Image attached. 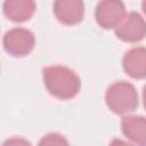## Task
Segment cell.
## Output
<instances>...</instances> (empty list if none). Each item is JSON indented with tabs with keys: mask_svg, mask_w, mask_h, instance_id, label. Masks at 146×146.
<instances>
[{
	"mask_svg": "<svg viewBox=\"0 0 146 146\" xmlns=\"http://www.w3.org/2000/svg\"><path fill=\"white\" fill-rule=\"evenodd\" d=\"M115 35L124 42H139L146 36V21L140 14L131 11L115 29Z\"/></svg>",
	"mask_w": 146,
	"mask_h": 146,
	"instance_id": "5",
	"label": "cell"
},
{
	"mask_svg": "<svg viewBox=\"0 0 146 146\" xmlns=\"http://www.w3.org/2000/svg\"><path fill=\"white\" fill-rule=\"evenodd\" d=\"M54 14L64 25L79 24L84 16V3L80 0H57L54 2Z\"/></svg>",
	"mask_w": 146,
	"mask_h": 146,
	"instance_id": "6",
	"label": "cell"
},
{
	"mask_svg": "<svg viewBox=\"0 0 146 146\" xmlns=\"http://www.w3.org/2000/svg\"><path fill=\"white\" fill-rule=\"evenodd\" d=\"M121 129L135 146H146V117L125 115L121 121Z\"/></svg>",
	"mask_w": 146,
	"mask_h": 146,
	"instance_id": "8",
	"label": "cell"
},
{
	"mask_svg": "<svg viewBox=\"0 0 146 146\" xmlns=\"http://www.w3.org/2000/svg\"><path fill=\"white\" fill-rule=\"evenodd\" d=\"M122 67L127 75L132 79L146 78V47H133L122 58Z\"/></svg>",
	"mask_w": 146,
	"mask_h": 146,
	"instance_id": "7",
	"label": "cell"
},
{
	"mask_svg": "<svg viewBox=\"0 0 146 146\" xmlns=\"http://www.w3.org/2000/svg\"><path fill=\"white\" fill-rule=\"evenodd\" d=\"M143 102H144V106L146 108V86L143 89Z\"/></svg>",
	"mask_w": 146,
	"mask_h": 146,
	"instance_id": "13",
	"label": "cell"
},
{
	"mask_svg": "<svg viewBox=\"0 0 146 146\" xmlns=\"http://www.w3.org/2000/svg\"><path fill=\"white\" fill-rule=\"evenodd\" d=\"M127 16L125 6L119 0H104L97 3L95 18L97 24L105 29H116L123 18Z\"/></svg>",
	"mask_w": 146,
	"mask_h": 146,
	"instance_id": "4",
	"label": "cell"
},
{
	"mask_svg": "<svg viewBox=\"0 0 146 146\" xmlns=\"http://www.w3.org/2000/svg\"><path fill=\"white\" fill-rule=\"evenodd\" d=\"M38 146H70V144L63 135L57 132H49L40 139Z\"/></svg>",
	"mask_w": 146,
	"mask_h": 146,
	"instance_id": "10",
	"label": "cell"
},
{
	"mask_svg": "<svg viewBox=\"0 0 146 146\" xmlns=\"http://www.w3.org/2000/svg\"><path fill=\"white\" fill-rule=\"evenodd\" d=\"M110 146H135L125 140H122V139H119V138H114L111 143H110Z\"/></svg>",
	"mask_w": 146,
	"mask_h": 146,
	"instance_id": "12",
	"label": "cell"
},
{
	"mask_svg": "<svg viewBox=\"0 0 146 146\" xmlns=\"http://www.w3.org/2000/svg\"><path fill=\"white\" fill-rule=\"evenodd\" d=\"M141 9H143V11H144V14L146 15V0L141 2Z\"/></svg>",
	"mask_w": 146,
	"mask_h": 146,
	"instance_id": "14",
	"label": "cell"
},
{
	"mask_svg": "<svg viewBox=\"0 0 146 146\" xmlns=\"http://www.w3.org/2000/svg\"><path fill=\"white\" fill-rule=\"evenodd\" d=\"M105 103L111 112L125 116L137 108L138 94L132 83L115 81L106 89Z\"/></svg>",
	"mask_w": 146,
	"mask_h": 146,
	"instance_id": "2",
	"label": "cell"
},
{
	"mask_svg": "<svg viewBox=\"0 0 146 146\" xmlns=\"http://www.w3.org/2000/svg\"><path fill=\"white\" fill-rule=\"evenodd\" d=\"M5 16L16 23L29 21L35 11V2L32 0H7L2 5Z\"/></svg>",
	"mask_w": 146,
	"mask_h": 146,
	"instance_id": "9",
	"label": "cell"
},
{
	"mask_svg": "<svg viewBox=\"0 0 146 146\" xmlns=\"http://www.w3.org/2000/svg\"><path fill=\"white\" fill-rule=\"evenodd\" d=\"M43 84L47 91L62 100L74 98L81 89L80 76L64 65H50L42 70Z\"/></svg>",
	"mask_w": 146,
	"mask_h": 146,
	"instance_id": "1",
	"label": "cell"
},
{
	"mask_svg": "<svg viewBox=\"0 0 146 146\" xmlns=\"http://www.w3.org/2000/svg\"><path fill=\"white\" fill-rule=\"evenodd\" d=\"M2 146H32L29 140L22 137H11L5 140Z\"/></svg>",
	"mask_w": 146,
	"mask_h": 146,
	"instance_id": "11",
	"label": "cell"
},
{
	"mask_svg": "<svg viewBox=\"0 0 146 146\" xmlns=\"http://www.w3.org/2000/svg\"><path fill=\"white\" fill-rule=\"evenodd\" d=\"M3 48L14 57H24L29 55L35 46L34 34L24 27H14L3 35Z\"/></svg>",
	"mask_w": 146,
	"mask_h": 146,
	"instance_id": "3",
	"label": "cell"
}]
</instances>
